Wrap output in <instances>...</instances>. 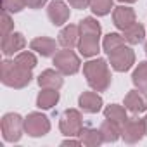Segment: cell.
<instances>
[{"instance_id":"16","label":"cell","mask_w":147,"mask_h":147,"mask_svg":"<svg viewBox=\"0 0 147 147\" xmlns=\"http://www.w3.org/2000/svg\"><path fill=\"white\" fill-rule=\"evenodd\" d=\"M78 40H80V28H78V24H66L61 30V33H59L57 43L62 49H73V47L78 45Z\"/></svg>"},{"instance_id":"4","label":"cell","mask_w":147,"mask_h":147,"mask_svg":"<svg viewBox=\"0 0 147 147\" xmlns=\"http://www.w3.org/2000/svg\"><path fill=\"white\" fill-rule=\"evenodd\" d=\"M54 66L57 71H61L64 76H71L76 75L82 67L80 57L73 52L71 49H64V50H57L54 55Z\"/></svg>"},{"instance_id":"5","label":"cell","mask_w":147,"mask_h":147,"mask_svg":"<svg viewBox=\"0 0 147 147\" xmlns=\"http://www.w3.org/2000/svg\"><path fill=\"white\" fill-rule=\"evenodd\" d=\"M83 128V118L78 109H66L59 119V130L66 137H78Z\"/></svg>"},{"instance_id":"32","label":"cell","mask_w":147,"mask_h":147,"mask_svg":"<svg viewBox=\"0 0 147 147\" xmlns=\"http://www.w3.org/2000/svg\"><path fill=\"white\" fill-rule=\"evenodd\" d=\"M61 145H82V140L80 138L78 140H73V137H67L66 140H62Z\"/></svg>"},{"instance_id":"11","label":"cell","mask_w":147,"mask_h":147,"mask_svg":"<svg viewBox=\"0 0 147 147\" xmlns=\"http://www.w3.org/2000/svg\"><path fill=\"white\" fill-rule=\"evenodd\" d=\"M113 23L118 30H126L130 28L131 24L137 23V16H135V11L131 7H126V5H119V7H114L113 9Z\"/></svg>"},{"instance_id":"27","label":"cell","mask_w":147,"mask_h":147,"mask_svg":"<svg viewBox=\"0 0 147 147\" xmlns=\"http://www.w3.org/2000/svg\"><path fill=\"white\" fill-rule=\"evenodd\" d=\"M14 61H16L19 66H23V67H26V69H31V71H33V69L36 67V64H38L36 55H35L33 52H30V50H24V52L16 54Z\"/></svg>"},{"instance_id":"33","label":"cell","mask_w":147,"mask_h":147,"mask_svg":"<svg viewBox=\"0 0 147 147\" xmlns=\"http://www.w3.org/2000/svg\"><path fill=\"white\" fill-rule=\"evenodd\" d=\"M118 2H121V4H135L137 0H118Z\"/></svg>"},{"instance_id":"20","label":"cell","mask_w":147,"mask_h":147,"mask_svg":"<svg viewBox=\"0 0 147 147\" xmlns=\"http://www.w3.org/2000/svg\"><path fill=\"white\" fill-rule=\"evenodd\" d=\"M100 133H102L104 142H107V144L116 142L121 137V125H118V123H114L111 119H106L100 125Z\"/></svg>"},{"instance_id":"34","label":"cell","mask_w":147,"mask_h":147,"mask_svg":"<svg viewBox=\"0 0 147 147\" xmlns=\"http://www.w3.org/2000/svg\"><path fill=\"white\" fill-rule=\"evenodd\" d=\"M144 125H145V135H147V114H145V118H144Z\"/></svg>"},{"instance_id":"17","label":"cell","mask_w":147,"mask_h":147,"mask_svg":"<svg viewBox=\"0 0 147 147\" xmlns=\"http://www.w3.org/2000/svg\"><path fill=\"white\" fill-rule=\"evenodd\" d=\"M62 76L64 75L57 69H45V71L40 73L36 82H38L40 88H55V90H59L62 87V83H64Z\"/></svg>"},{"instance_id":"30","label":"cell","mask_w":147,"mask_h":147,"mask_svg":"<svg viewBox=\"0 0 147 147\" xmlns=\"http://www.w3.org/2000/svg\"><path fill=\"white\" fill-rule=\"evenodd\" d=\"M67 2L73 9H78V11H83L87 7H90V0H67Z\"/></svg>"},{"instance_id":"10","label":"cell","mask_w":147,"mask_h":147,"mask_svg":"<svg viewBox=\"0 0 147 147\" xmlns=\"http://www.w3.org/2000/svg\"><path fill=\"white\" fill-rule=\"evenodd\" d=\"M24 47H26V38L19 31H12L7 36H2V54L5 57L19 54Z\"/></svg>"},{"instance_id":"26","label":"cell","mask_w":147,"mask_h":147,"mask_svg":"<svg viewBox=\"0 0 147 147\" xmlns=\"http://www.w3.org/2000/svg\"><path fill=\"white\" fill-rule=\"evenodd\" d=\"M113 0H90V11L95 16H107L114 7Z\"/></svg>"},{"instance_id":"8","label":"cell","mask_w":147,"mask_h":147,"mask_svg":"<svg viewBox=\"0 0 147 147\" xmlns=\"http://www.w3.org/2000/svg\"><path fill=\"white\" fill-rule=\"evenodd\" d=\"M145 135V125L140 118H128L121 126V138L126 144H137Z\"/></svg>"},{"instance_id":"35","label":"cell","mask_w":147,"mask_h":147,"mask_svg":"<svg viewBox=\"0 0 147 147\" xmlns=\"http://www.w3.org/2000/svg\"><path fill=\"white\" fill-rule=\"evenodd\" d=\"M144 50H145V55H147V40H145V43H144Z\"/></svg>"},{"instance_id":"21","label":"cell","mask_w":147,"mask_h":147,"mask_svg":"<svg viewBox=\"0 0 147 147\" xmlns=\"http://www.w3.org/2000/svg\"><path fill=\"white\" fill-rule=\"evenodd\" d=\"M131 83L135 85V88L147 92V61H142L137 64L131 75Z\"/></svg>"},{"instance_id":"7","label":"cell","mask_w":147,"mask_h":147,"mask_svg":"<svg viewBox=\"0 0 147 147\" xmlns=\"http://www.w3.org/2000/svg\"><path fill=\"white\" fill-rule=\"evenodd\" d=\"M109 64L114 71L125 73V71L131 69V66L135 64V52L131 50V47L123 45L109 54Z\"/></svg>"},{"instance_id":"29","label":"cell","mask_w":147,"mask_h":147,"mask_svg":"<svg viewBox=\"0 0 147 147\" xmlns=\"http://www.w3.org/2000/svg\"><path fill=\"white\" fill-rule=\"evenodd\" d=\"M0 21H2V23H0V24H2V36H7L9 33L14 31V23H12L9 12L2 11V18H0Z\"/></svg>"},{"instance_id":"31","label":"cell","mask_w":147,"mask_h":147,"mask_svg":"<svg viewBox=\"0 0 147 147\" xmlns=\"http://www.w3.org/2000/svg\"><path fill=\"white\" fill-rule=\"evenodd\" d=\"M26 5L30 9H42L43 5H47V0H26Z\"/></svg>"},{"instance_id":"28","label":"cell","mask_w":147,"mask_h":147,"mask_svg":"<svg viewBox=\"0 0 147 147\" xmlns=\"http://www.w3.org/2000/svg\"><path fill=\"white\" fill-rule=\"evenodd\" d=\"M26 5V0H2V11L9 12V14H16L21 12Z\"/></svg>"},{"instance_id":"13","label":"cell","mask_w":147,"mask_h":147,"mask_svg":"<svg viewBox=\"0 0 147 147\" xmlns=\"http://www.w3.org/2000/svg\"><path fill=\"white\" fill-rule=\"evenodd\" d=\"M76 47L83 57H95L100 52V35H80Z\"/></svg>"},{"instance_id":"18","label":"cell","mask_w":147,"mask_h":147,"mask_svg":"<svg viewBox=\"0 0 147 147\" xmlns=\"http://www.w3.org/2000/svg\"><path fill=\"white\" fill-rule=\"evenodd\" d=\"M59 97H61L59 90H55V88H42L38 92V95H36V107L43 109V111L52 109L54 106H57Z\"/></svg>"},{"instance_id":"15","label":"cell","mask_w":147,"mask_h":147,"mask_svg":"<svg viewBox=\"0 0 147 147\" xmlns=\"http://www.w3.org/2000/svg\"><path fill=\"white\" fill-rule=\"evenodd\" d=\"M30 49L42 57H54L55 50H57V43H55V40H52L49 36H36L30 42Z\"/></svg>"},{"instance_id":"24","label":"cell","mask_w":147,"mask_h":147,"mask_svg":"<svg viewBox=\"0 0 147 147\" xmlns=\"http://www.w3.org/2000/svg\"><path fill=\"white\" fill-rule=\"evenodd\" d=\"M125 45V38H123V35H119V33H107L106 36H104V40H102V50L109 55L111 52H114L116 49H119V47H123Z\"/></svg>"},{"instance_id":"25","label":"cell","mask_w":147,"mask_h":147,"mask_svg":"<svg viewBox=\"0 0 147 147\" xmlns=\"http://www.w3.org/2000/svg\"><path fill=\"white\" fill-rule=\"evenodd\" d=\"M80 28V35H100V24L97 23V19L94 18H85L80 21L78 24Z\"/></svg>"},{"instance_id":"6","label":"cell","mask_w":147,"mask_h":147,"mask_svg":"<svg viewBox=\"0 0 147 147\" xmlns=\"http://www.w3.org/2000/svg\"><path fill=\"white\" fill-rule=\"evenodd\" d=\"M24 131L33 138L43 137L50 131V121L42 113H30L24 118Z\"/></svg>"},{"instance_id":"23","label":"cell","mask_w":147,"mask_h":147,"mask_svg":"<svg viewBox=\"0 0 147 147\" xmlns=\"http://www.w3.org/2000/svg\"><path fill=\"white\" fill-rule=\"evenodd\" d=\"M104 116H106V119H111V121H114V123H118V125H125V121L128 119V116H126V107H123V106H119V104H109L106 109H104Z\"/></svg>"},{"instance_id":"14","label":"cell","mask_w":147,"mask_h":147,"mask_svg":"<svg viewBox=\"0 0 147 147\" xmlns=\"http://www.w3.org/2000/svg\"><path fill=\"white\" fill-rule=\"evenodd\" d=\"M78 106L83 113H88V114H95L102 109L104 106V100L102 97L94 90V92H83L80 97H78Z\"/></svg>"},{"instance_id":"12","label":"cell","mask_w":147,"mask_h":147,"mask_svg":"<svg viewBox=\"0 0 147 147\" xmlns=\"http://www.w3.org/2000/svg\"><path fill=\"white\" fill-rule=\"evenodd\" d=\"M125 107H126V111H130L133 114L147 111V94L138 90V88L137 90H130L125 95Z\"/></svg>"},{"instance_id":"1","label":"cell","mask_w":147,"mask_h":147,"mask_svg":"<svg viewBox=\"0 0 147 147\" xmlns=\"http://www.w3.org/2000/svg\"><path fill=\"white\" fill-rule=\"evenodd\" d=\"M83 75L87 78V83L92 90L95 92H106L111 87V71H109V62L102 57L92 59L83 64Z\"/></svg>"},{"instance_id":"2","label":"cell","mask_w":147,"mask_h":147,"mask_svg":"<svg viewBox=\"0 0 147 147\" xmlns=\"http://www.w3.org/2000/svg\"><path fill=\"white\" fill-rule=\"evenodd\" d=\"M33 75H31V69H26L23 66H19L16 61H2L0 64V80L5 87L11 88H24L30 85Z\"/></svg>"},{"instance_id":"3","label":"cell","mask_w":147,"mask_h":147,"mask_svg":"<svg viewBox=\"0 0 147 147\" xmlns=\"http://www.w3.org/2000/svg\"><path fill=\"white\" fill-rule=\"evenodd\" d=\"M0 130L5 142H19L24 131V118H21L18 113H7L0 121Z\"/></svg>"},{"instance_id":"9","label":"cell","mask_w":147,"mask_h":147,"mask_svg":"<svg viewBox=\"0 0 147 147\" xmlns=\"http://www.w3.org/2000/svg\"><path fill=\"white\" fill-rule=\"evenodd\" d=\"M47 16L54 26H64L69 21L71 11H69V5L64 4L62 0H52L47 5Z\"/></svg>"},{"instance_id":"19","label":"cell","mask_w":147,"mask_h":147,"mask_svg":"<svg viewBox=\"0 0 147 147\" xmlns=\"http://www.w3.org/2000/svg\"><path fill=\"white\" fill-rule=\"evenodd\" d=\"M78 138L82 140L83 145H88V147H99L100 144H104V138H102V133H100V128H92V126H83Z\"/></svg>"},{"instance_id":"22","label":"cell","mask_w":147,"mask_h":147,"mask_svg":"<svg viewBox=\"0 0 147 147\" xmlns=\"http://www.w3.org/2000/svg\"><path fill=\"white\" fill-rule=\"evenodd\" d=\"M123 38H125V42H128L130 45H137V43L144 42V38H145V28H144L140 23H135V24H131L130 28L123 30Z\"/></svg>"}]
</instances>
